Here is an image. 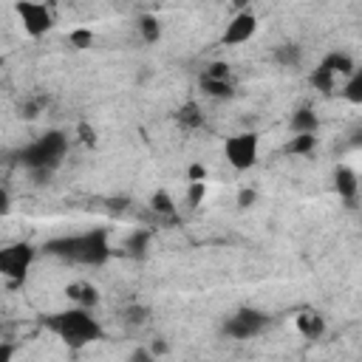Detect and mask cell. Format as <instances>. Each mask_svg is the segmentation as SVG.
I'll return each instance as SVG.
<instances>
[{
	"mask_svg": "<svg viewBox=\"0 0 362 362\" xmlns=\"http://www.w3.org/2000/svg\"><path fill=\"white\" fill-rule=\"evenodd\" d=\"M42 252L62 260V263H71V266H105L113 255L110 249V229L107 226H93V229H85V232H76V235H59V238H51L42 243Z\"/></svg>",
	"mask_w": 362,
	"mask_h": 362,
	"instance_id": "cell-1",
	"label": "cell"
},
{
	"mask_svg": "<svg viewBox=\"0 0 362 362\" xmlns=\"http://www.w3.org/2000/svg\"><path fill=\"white\" fill-rule=\"evenodd\" d=\"M42 328L51 331L54 337H59L68 348H85V345L105 339V325L99 322V317H93L90 308H79V305L45 314Z\"/></svg>",
	"mask_w": 362,
	"mask_h": 362,
	"instance_id": "cell-2",
	"label": "cell"
},
{
	"mask_svg": "<svg viewBox=\"0 0 362 362\" xmlns=\"http://www.w3.org/2000/svg\"><path fill=\"white\" fill-rule=\"evenodd\" d=\"M65 156H68V133L65 130H45L42 136H37L25 147H20L17 161L23 164L25 173H37V170L54 173Z\"/></svg>",
	"mask_w": 362,
	"mask_h": 362,
	"instance_id": "cell-3",
	"label": "cell"
},
{
	"mask_svg": "<svg viewBox=\"0 0 362 362\" xmlns=\"http://www.w3.org/2000/svg\"><path fill=\"white\" fill-rule=\"evenodd\" d=\"M34 260H37V249L28 240L11 243V246L0 249V274L6 277L8 286H20V283H25Z\"/></svg>",
	"mask_w": 362,
	"mask_h": 362,
	"instance_id": "cell-4",
	"label": "cell"
},
{
	"mask_svg": "<svg viewBox=\"0 0 362 362\" xmlns=\"http://www.w3.org/2000/svg\"><path fill=\"white\" fill-rule=\"evenodd\" d=\"M272 317L260 308H252V305H243L238 308L235 314H229L223 320V334L229 339H255L257 334H263L269 328Z\"/></svg>",
	"mask_w": 362,
	"mask_h": 362,
	"instance_id": "cell-5",
	"label": "cell"
},
{
	"mask_svg": "<svg viewBox=\"0 0 362 362\" xmlns=\"http://www.w3.org/2000/svg\"><path fill=\"white\" fill-rule=\"evenodd\" d=\"M223 156L232 164V170H238V173L252 170L260 158V136L255 130H243V133L229 136L223 144Z\"/></svg>",
	"mask_w": 362,
	"mask_h": 362,
	"instance_id": "cell-6",
	"label": "cell"
},
{
	"mask_svg": "<svg viewBox=\"0 0 362 362\" xmlns=\"http://www.w3.org/2000/svg\"><path fill=\"white\" fill-rule=\"evenodd\" d=\"M14 11H17L20 23H23V31L28 37H34V40L45 37L54 28V11L45 3H17Z\"/></svg>",
	"mask_w": 362,
	"mask_h": 362,
	"instance_id": "cell-7",
	"label": "cell"
},
{
	"mask_svg": "<svg viewBox=\"0 0 362 362\" xmlns=\"http://www.w3.org/2000/svg\"><path fill=\"white\" fill-rule=\"evenodd\" d=\"M255 31H257V14L246 6V8H240L238 14L229 17V23L221 34V45H243L255 37Z\"/></svg>",
	"mask_w": 362,
	"mask_h": 362,
	"instance_id": "cell-8",
	"label": "cell"
},
{
	"mask_svg": "<svg viewBox=\"0 0 362 362\" xmlns=\"http://www.w3.org/2000/svg\"><path fill=\"white\" fill-rule=\"evenodd\" d=\"M65 297L71 300V305H79V308H96L99 300H102V291L90 283V280H74L65 286Z\"/></svg>",
	"mask_w": 362,
	"mask_h": 362,
	"instance_id": "cell-9",
	"label": "cell"
},
{
	"mask_svg": "<svg viewBox=\"0 0 362 362\" xmlns=\"http://www.w3.org/2000/svg\"><path fill=\"white\" fill-rule=\"evenodd\" d=\"M334 189H337V195L342 198V201H354L356 195H359V175L348 167V164H339V167H334Z\"/></svg>",
	"mask_w": 362,
	"mask_h": 362,
	"instance_id": "cell-10",
	"label": "cell"
},
{
	"mask_svg": "<svg viewBox=\"0 0 362 362\" xmlns=\"http://www.w3.org/2000/svg\"><path fill=\"white\" fill-rule=\"evenodd\" d=\"M294 328H297L305 339H320V337L325 334V317L317 314V311H311V308H305V311H300V314L294 317Z\"/></svg>",
	"mask_w": 362,
	"mask_h": 362,
	"instance_id": "cell-11",
	"label": "cell"
},
{
	"mask_svg": "<svg viewBox=\"0 0 362 362\" xmlns=\"http://www.w3.org/2000/svg\"><path fill=\"white\" fill-rule=\"evenodd\" d=\"M175 122L184 127V130H201L206 124V113L204 107L195 102V99H187L178 110H175Z\"/></svg>",
	"mask_w": 362,
	"mask_h": 362,
	"instance_id": "cell-12",
	"label": "cell"
},
{
	"mask_svg": "<svg viewBox=\"0 0 362 362\" xmlns=\"http://www.w3.org/2000/svg\"><path fill=\"white\" fill-rule=\"evenodd\" d=\"M337 79H339V76H337V74H334V71H331L325 62H320V65H317V68L308 74L311 88H314V90H320L322 96H331V93L337 90Z\"/></svg>",
	"mask_w": 362,
	"mask_h": 362,
	"instance_id": "cell-13",
	"label": "cell"
},
{
	"mask_svg": "<svg viewBox=\"0 0 362 362\" xmlns=\"http://www.w3.org/2000/svg\"><path fill=\"white\" fill-rule=\"evenodd\" d=\"M288 127H291L294 136L297 133H317L320 130V116L311 107H297L291 113V119H288Z\"/></svg>",
	"mask_w": 362,
	"mask_h": 362,
	"instance_id": "cell-14",
	"label": "cell"
},
{
	"mask_svg": "<svg viewBox=\"0 0 362 362\" xmlns=\"http://www.w3.org/2000/svg\"><path fill=\"white\" fill-rule=\"evenodd\" d=\"M150 240H153V232L150 229H144V226H136L127 238H124V252L130 255V257H144L147 255V249H150Z\"/></svg>",
	"mask_w": 362,
	"mask_h": 362,
	"instance_id": "cell-15",
	"label": "cell"
},
{
	"mask_svg": "<svg viewBox=\"0 0 362 362\" xmlns=\"http://www.w3.org/2000/svg\"><path fill=\"white\" fill-rule=\"evenodd\" d=\"M320 62H325L337 76H354V71H356V62L351 59V54H345V51H331V54H325Z\"/></svg>",
	"mask_w": 362,
	"mask_h": 362,
	"instance_id": "cell-16",
	"label": "cell"
},
{
	"mask_svg": "<svg viewBox=\"0 0 362 362\" xmlns=\"http://www.w3.org/2000/svg\"><path fill=\"white\" fill-rule=\"evenodd\" d=\"M136 28H139V34H141L144 42H158L161 40V20L156 14H150V11H144V14L136 17Z\"/></svg>",
	"mask_w": 362,
	"mask_h": 362,
	"instance_id": "cell-17",
	"label": "cell"
},
{
	"mask_svg": "<svg viewBox=\"0 0 362 362\" xmlns=\"http://www.w3.org/2000/svg\"><path fill=\"white\" fill-rule=\"evenodd\" d=\"M283 150H286L288 156H308V153L317 150V133H297V136H291V139L286 141Z\"/></svg>",
	"mask_w": 362,
	"mask_h": 362,
	"instance_id": "cell-18",
	"label": "cell"
},
{
	"mask_svg": "<svg viewBox=\"0 0 362 362\" xmlns=\"http://www.w3.org/2000/svg\"><path fill=\"white\" fill-rule=\"evenodd\" d=\"M272 57H274L277 65H283V68H294V65H300V59H303V48H300L297 42H283V45L274 48Z\"/></svg>",
	"mask_w": 362,
	"mask_h": 362,
	"instance_id": "cell-19",
	"label": "cell"
},
{
	"mask_svg": "<svg viewBox=\"0 0 362 362\" xmlns=\"http://www.w3.org/2000/svg\"><path fill=\"white\" fill-rule=\"evenodd\" d=\"M150 209L158 215V218H175V198L167 192V189H156L150 195Z\"/></svg>",
	"mask_w": 362,
	"mask_h": 362,
	"instance_id": "cell-20",
	"label": "cell"
},
{
	"mask_svg": "<svg viewBox=\"0 0 362 362\" xmlns=\"http://www.w3.org/2000/svg\"><path fill=\"white\" fill-rule=\"evenodd\" d=\"M201 79H206V82H229L232 79V65L226 59H212V62L204 65Z\"/></svg>",
	"mask_w": 362,
	"mask_h": 362,
	"instance_id": "cell-21",
	"label": "cell"
},
{
	"mask_svg": "<svg viewBox=\"0 0 362 362\" xmlns=\"http://www.w3.org/2000/svg\"><path fill=\"white\" fill-rule=\"evenodd\" d=\"M339 93H342L345 102H351V105H362V68H356L354 76L345 79V85H342Z\"/></svg>",
	"mask_w": 362,
	"mask_h": 362,
	"instance_id": "cell-22",
	"label": "cell"
},
{
	"mask_svg": "<svg viewBox=\"0 0 362 362\" xmlns=\"http://www.w3.org/2000/svg\"><path fill=\"white\" fill-rule=\"evenodd\" d=\"M201 88H204V93L209 99H232L235 96V82L232 79L229 82H206V79H201Z\"/></svg>",
	"mask_w": 362,
	"mask_h": 362,
	"instance_id": "cell-23",
	"label": "cell"
},
{
	"mask_svg": "<svg viewBox=\"0 0 362 362\" xmlns=\"http://www.w3.org/2000/svg\"><path fill=\"white\" fill-rule=\"evenodd\" d=\"M68 42L82 51V48H90V45L96 42V34H93V28L79 25V28H71V31H68Z\"/></svg>",
	"mask_w": 362,
	"mask_h": 362,
	"instance_id": "cell-24",
	"label": "cell"
},
{
	"mask_svg": "<svg viewBox=\"0 0 362 362\" xmlns=\"http://www.w3.org/2000/svg\"><path fill=\"white\" fill-rule=\"evenodd\" d=\"M45 105H48V96L37 93V96H28V99L23 102L20 113H23V119H37V116H40V113L45 110Z\"/></svg>",
	"mask_w": 362,
	"mask_h": 362,
	"instance_id": "cell-25",
	"label": "cell"
},
{
	"mask_svg": "<svg viewBox=\"0 0 362 362\" xmlns=\"http://www.w3.org/2000/svg\"><path fill=\"white\" fill-rule=\"evenodd\" d=\"M122 320L127 322V325H144L147 320H150V308H144V305H127L124 311H122Z\"/></svg>",
	"mask_w": 362,
	"mask_h": 362,
	"instance_id": "cell-26",
	"label": "cell"
},
{
	"mask_svg": "<svg viewBox=\"0 0 362 362\" xmlns=\"http://www.w3.org/2000/svg\"><path fill=\"white\" fill-rule=\"evenodd\" d=\"M206 198V181H192L187 184V204L189 206H201Z\"/></svg>",
	"mask_w": 362,
	"mask_h": 362,
	"instance_id": "cell-27",
	"label": "cell"
},
{
	"mask_svg": "<svg viewBox=\"0 0 362 362\" xmlns=\"http://www.w3.org/2000/svg\"><path fill=\"white\" fill-rule=\"evenodd\" d=\"M238 206L240 209H249V206H255V201H257V192L252 189V187H243V189H238Z\"/></svg>",
	"mask_w": 362,
	"mask_h": 362,
	"instance_id": "cell-28",
	"label": "cell"
},
{
	"mask_svg": "<svg viewBox=\"0 0 362 362\" xmlns=\"http://www.w3.org/2000/svg\"><path fill=\"white\" fill-rule=\"evenodd\" d=\"M76 133H79V141H82V144H88V147H93V144H96V130H93L88 122H79Z\"/></svg>",
	"mask_w": 362,
	"mask_h": 362,
	"instance_id": "cell-29",
	"label": "cell"
},
{
	"mask_svg": "<svg viewBox=\"0 0 362 362\" xmlns=\"http://www.w3.org/2000/svg\"><path fill=\"white\" fill-rule=\"evenodd\" d=\"M187 178H189V184L192 181H206V167L201 161H192L189 170H187Z\"/></svg>",
	"mask_w": 362,
	"mask_h": 362,
	"instance_id": "cell-30",
	"label": "cell"
},
{
	"mask_svg": "<svg viewBox=\"0 0 362 362\" xmlns=\"http://www.w3.org/2000/svg\"><path fill=\"white\" fill-rule=\"evenodd\" d=\"M127 362H158V359L150 354V348H136V351L127 356Z\"/></svg>",
	"mask_w": 362,
	"mask_h": 362,
	"instance_id": "cell-31",
	"label": "cell"
},
{
	"mask_svg": "<svg viewBox=\"0 0 362 362\" xmlns=\"http://www.w3.org/2000/svg\"><path fill=\"white\" fill-rule=\"evenodd\" d=\"M147 348H150V354H153L156 359H158V356H164V354L170 351V345H167V339H153V342H150Z\"/></svg>",
	"mask_w": 362,
	"mask_h": 362,
	"instance_id": "cell-32",
	"label": "cell"
},
{
	"mask_svg": "<svg viewBox=\"0 0 362 362\" xmlns=\"http://www.w3.org/2000/svg\"><path fill=\"white\" fill-rule=\"evenodd\" d=\"M11 354H14V345L11 342H3L0 345V362H11Z\"/></svg>",
	"mask_w": 362,
	"mask_h": 362,
	"instance_id": "cell-33",
	"label": "cell"
}]
</instances>
